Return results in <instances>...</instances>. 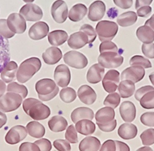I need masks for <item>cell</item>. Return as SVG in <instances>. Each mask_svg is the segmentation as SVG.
<instances>
[{"label": "cell", "instance_id": "obj_54", "mask_svg": "<svg viewBox=\"0 0 154 151\" xmlns=\"http://www.w3.org/2000/svg\"><path fill=\"white\" fill-rule=\"evenodd\" d=\"M115 5L123 9L130 8L133 3V0H113Z\"/></svg>", "mask_w": 154, "mask_h": 151}, {"label": "cell", "instance_id": "obj_49", "mask_svg": "<svg viewBox=\"0 0 154 151\" xmlns=\"http://www.w3.org/2000/svg\"><path fill=\"white\" fill-rule=\"evenodd\" d=\"M154 91V87H152V85L143 86L142 87L139 88V89L136 91L134 95L135 98L137 100V101H140V100L143 97L144 94H146V93L150 91Z\"/></svg>", "mask_w": 154, "mask_h": 151}, {"label": "cell", "instance_id": "obj_61", "mask_svg": "<svg viewBox=\"0 0 154 151\" xmlns=\"http://www.w3.org/2000/svg\"><path fill=\"white\" fill-rule=\"evenodd\" d=\"M136 151H153V149L149 146H144L140 147L136 150Z\"/></svg>", "mask_w": 154, "mask_h": 151}, {"label": "cell", "instance_id": "obj_43", "mask_svg": "<svg viewBox=\"0 0 154 151\" xmlns=\"http://www.w3.org/2000/svg\"><path fill=\"white\" fill-rule=\"evenodd\" d=\"M80 31L84 32L88 37L89 43H92L96 39V32L94 28L89 24H84L81 27Z\"/></svg>", "mask_w": 154, "mask_h": 151}, {"label": "cell", "instance_id": "obj_7", "mask_svg": "<svg viewBox=\"0 0 154 151\" xmlns=\"http://www.w3.org/2000/svg\"><path fill=\"white\" fill-rule=\"evenodd\" d=\"M63 61L69 66L76 69H83L88 64V60L85 55L74 50L69 51L64 55Z\"/></svg>", "mask_w": 154, "mask_h": 151}, {"label": "cell", "instance_id": "obj_44", "mask_svg": "<svg viewBox=\"0 0 154 151\" xmlns=\"http://www.w3.org/2000/svg\"><path fill=\"white\" fill-rule=\"evenodd\" d=\"M0 35L6 39H11L15 35L9 29L6 19H0Z\"/></svg>", "mask_w": 154, "mask_h": 151}, {"label": "cell", "instance_id": "obj_3", "mask_svg": "<svg viewBox=\"0 0 154 151\" xmlns=\"http://www.w3.org/2000/svg\"><path fill=\"white\" fill-rule=\"evenodd\" d=\"M35 90L42 101L47 102L54 98L59 93V87L56 82L51 79H43L35 85Z\"/></svg>", "mask_w": 154, "mask_h": 151}, {"label": "cell", "instance_id": "obj_56", "mask_svg": "<svg viewBox=\"0 0 154 151\" xmlns=\"http://www.w3.org/2000/svg\"><path fill=\"white\" fill-rule=\"evenodd\" d=\"M116 146V151H130V148L128 145L120 141H115Z\"/></svg>", "mask_w": 154, "mask_h": 151}, {"label": "cell", "instance_id": "obj_17", "mask_svg": "<svg viewBox=\"0 0 154 151\" xmlns=\"http://www.w3.org/2000/svg\"><path fill=\"white\" fill-rule=\"evenodd\" d=\"M78 97L82 103L87 105H90L96 102L97 94L90 86L83 85L78 90Z\"/></svg>", "mask_w": 154, "mask_h": 151}, {"label": "cell", "instance_id": "obj_59", "mask_svg": "<svg viewBox=\"0 0 154 151\" xmlns=\"http://www.w3.org/2000/svg\"><path fill=\"white\" fill-rule=\"evenodd\" d=\"M6 90V85L4 81L0 80V98H1L5 93Z\"/></svg>", "mask_w": 154, "mask_h": 151}, {"label": "cell", "instance_id": "obj_8", "mask_svg": "<svg viewBox=\"0 0 154 151\" xmlns=\"http://www.w3.org/2000/svg\"><path fill=\"white\" fill-rule=\"evenodd\" d=\"M20 14L25 21L35 22L42 19L43 11L38 5L33 3H28L23 6L20 9Z\"/></svg>", "mask_w": 154, "mask_h": 151}, {"label": "cell", "instance_id": "obj_52", "mask_svg": "<svg viewBox=\"0 0 154 151\" xmlns=\"http://www.w3.org/2000/svg\"><path fill=\"white\" fill-rule=\"evenodd\" d=\"M99 151H116V146H115V141L112 140H108L106 141L102 146Z\"/></svg>", "mask_w": 154, "mask_h": 151}, {"label": "cell", "instance_id": "obj_27", "mask_svg": "<svg viewBox=\"0 0 154 151\" xmlns=\"http://www.w3.org/2000/svg\"><path fill=\"white\" fill-rule=\"evenodd\" d=\"M100 147V141L94 136H87L80 143V151H98Z\"/></svg>", "mask_w": 154, "mask_h": 151}, {"label": "cell", "instance_id": "obj_21", "mask_svg": "<svg viewBox=\"0 0 154 151\" xmlns=\"http://www.w3.org/2000/svg\"><path fill=\"white\" fill-rule=\"evenodd\" d=\"M67 43L70 48L78 50L89 43V40L87 35L84 32L80 31L72 34L69 37Z\"/></svg>", "mask_w": 154, "mask_h": 151}, {"label": "cell", "instance_id": "obj_6", "mask_svg": "<svg viewBox=\"0 0 154 151\" xmlns=\"http://www.w3.org/2000/svg\"><path fill=\"white\" fill-rule=\"evenodd\" d=\"M99 64L105 68H117L123 63V57L119 52L108 51L101 53L97 58Z\"/></svg>", "mask_w": 154, "mask_h": 151}, {"label": "cell", "instance_id": "obj_2", "mask_svg": "<svg viewBox=\"0 0 154 151\" xmlns=\"http://www.w3.org/2000/svg\"><path fill=\"white\" fill-rule=\"evenodd\" d=\"M42 62L39 58L32 57L25 59L20 65L17 72L16 78L20 83H25L40 71Z\"/></svg>", "mask_w": 154, "mask_h": 151}, {"label": "cell", "instance_id": "obj_50", "mask_svg": "<svg viewBox=\"0 0 154 151\" xmlns=\"http://www.w3.org/2000/svg\"><path fill=\"white\" fill-rule=\"evenodd\" d=\"M35 144L40 148V151H50L52 149L51 143L47 139H41L35 142Z\"/></svg>", "mask_w": 154, "mask_h": 151}, {"label": "cell", "instance_id": "obj_26", "mask_svg": "<svg viewBox=\"0 0 154 151\" xmlns=\"http://www.w3.org/2000/svg\"><path fill=\"white\" fill-rule=\"evenodd\" d=\"M18 70V66L14 61H9L4 69L1 72L2 81L6 83H11L13 81L16 77Z\"/></svg>", "mask_w": 154, "mask_h": 151}, {"label": "cell", "instance_id": "obj_63", "mask_svg": "<svg viewBox=\"0 0 154 151\" xmlns=\"http://www.w3.org/2000/svg\"><path fill=\"white\" fill-rule=\"evenodd\" d=\"M23 1L25 2V3H33L35 0H23Z\"/></svg>", "mask_w": 154, "mask_h": 151}, {"label": "cell", "instance_id": "obj_30", "mask_svg": "<svg viewBox=\"0 0 154 151\" xmlns=\"http://www.w3.org/2000/svg\"><path fill=\"white\" fill-rule=\"evenodd\" d=\"M76 131L84 136L93 134L96 131V124L91 120H82L77 122L75 125Z\"/></svg>", "mask_w": 154, "mask_h": 151}, {"label": "cell", "instance_id": "obj_23", "mask_svg": "<svg viewBox=\"0 0 154 151\" xmlns=\"http://www.w3.org/2000/svg\"><path fill=\"white\" fill-rule=\"evenodd\" d=\"M62 53L60 49L57 47H49L43 53L42 58L45 63L54 65L62 59Z\"/></svg>", "mask_w": 154, "mask_h": 151}, {"label": "cell", "instance_id": "obj_34", "mask_svg": "<svg viewBox=\"0 0 154 151\" xmlns=\"http://www.w3.org/2000/svg\"><path fill=\"white\" fill-rule=\"evenodd\" d=\"M137 20V16L136 12L134 11H128L120 15L117 19V22L120 26L126 27L134 24Z\"/></svg>", "mask_w": 154, "mask_h": 151}, {"label": "cell", "instance_id": "obj_39", "mask_svg": "<svg viewBox=\"0 0 154 151\" xmlns=\"http://www.w3.org/2000/svg\"><path fill=\"white\" fill-rule=\"evenodd\" d=\"M140 105L145 109L154 108V91H150L143 95L140 100Z\"/></svg>", "mask_w": 154, "mask_h": 151}, {"label": "cell", "instance_id": "obj_33", "mask_svg": "<svg viewBox=\"0 0 154 151\" xmlns=\"http://www.w3.org/2000/svg\"><path fill=\"white\" fill-rule=\"evenodd\" d=\"M135 89L134 83L129 80L122 81L118 87L120 96L123 98L131 97L134 94Z\"/></svg>", "mask_w": 154, "mask_h": 151}, {"label": "cell", "instance_id": "obj_31", "mask_svg": "<svg viewBox=\"0 0 154 151\" xmlns=\"http://www.w3.org/2000/svg\"><path fill=\"white\" fill-rule=\"evenodd\" d=\"M68 34L62 30H56L48 34V41L53 46L63 45L68 39Z\"/></svg>", "mask_w": 154, "mask_h": 151}, {"label": "cell", "instance_id": "obj_12", "mask_svg": "<svg viewBox=\"0 0 154 151\" xmlns=\"http://www.w3.org/2000/svg\"><path fill=\"white\" fill-rule=\"evenodd\" d=\"M27 136V131L22 125L12 127L6 134L5 141L7 143L14 145L23 141Z\"/></svg>", "mask_w": 154, "mask_h": 151}, {"label": "cell", "instance_id": "obj_55", "mask_svg": "<svg viewBox=\"0 0 154 151\" xmlns=\"http://www.w3.org/2000/svg\"><path fill=\"white\" fill-rule=\"evenodd\" d=\"M152 8L149 6H143L137 10V16L140 18H147L152 12Z\"/></svg>", "mask_w": 154, "mask_h": 151}, {"label": "cell", "instance_id": "obj_40", "mask_svg": "<svg viewBox=\"0 0 154 151\" xmlns=\"http://www.w3.org/2000/svg\"><path fill=\"white\" fill-rule=\"evenodd\" d=\"M120 103V96L117 92H113L108 95L104 101V105L113 109L116 108Z\"/></svg>", "mask_w": 154, "mask_h": 151}, {"label": "cell", "instance_id": "obj_29", "mask_svg": "<svg viewBox=\"0 0 154 151\" xmlns=\"http://www.w3.org/2000/svg\"><path fill=\"white\" fill-rule=\"evenodd\" d=\"M137 39L144 43H150L154 41V31L146 25L140 26L136 30Z\"/></svg>", "mask_w": 154, "mask_h": 151}, {"label": "cell", "instance_id": "obj_37", "mask_svg": "<svg viewBox=\"0 0 154 151\" xmlns=\"http://www.w3.org/2000/svg\"><path fill=\"white\" fill-rule=\"evenodd\" d=\"M60 98L63 102L69 104L73 102L76 98L75 91L71 87H66L60 92Z\"/></svg>", "mask_w": 154, "mask_h": 151}, {"label": "cell", "instance_id": "obj_35", "mask_svg": "<svg viewBox=\"0 0 154 151\" xmlns=\"http://www.w3.org/2000/svg\"><path fill=\"white\" fill-rule=\"evenodd\" d=\"M29 135L35 138H41L45 134V128L43 126L37 121H31L27 125Z\"/></svg>", "mask_w": 154, "mask_h": 151}, {"label": "cell", "instance_id": "obj_42", "mask_svg": "<svg viewBox=\"0 0 154 151\" xmlns=\"http://www.w3.org/2000/svg\"><path fill=\"white\" fill-rule=\"evenodd\" d=\"M65 137L66 140L70 143L76 144L79 142L77 131L74 125L71 124L67 128L65 134Z\"/></svg>", "mask_w": 154, "mask_h": 151}, {"label": "cell", "instance_id": "obj_28", "mask_svg": "<svg viewBox=\"0 0 154 151\" xmlns=\"http://www.w3.org/2000/svg\"><path fill=\"white\" fill-rule=\"evenodd\" d=\"M87 7L82 3H79L72 6L69 12V18L72 22H79L86 15Z\"/></svg>", "mask_w": 154, "mask_h": 151}, {"label": "cell", "instance_id": "obj_62", "mask_svg": "<svg viewBox=\"0 0 154 151\" xmlns=\"http://www.w3.org/2000/svg\"><path fill=\"white\" fill-rule=\"evenodd\" d=\"M149 77V79H150L152 84L154 86V72L150 73Z\"/></svg>", "mask_w": 154, "mask_h": 151}, {"label": "cell", "instance_id": "obj_13", "mask_svg": "<svg viewBox=\"0 0 154 151\" xmlns=\"http://www.w3.org/2000/svg\"><path fill=\"white\" fill-rule=\"evenodd\" d=\"M145 74L146 72L143 68L139 66H131L122 72L121 79L122 81L129 80L137 83L143 79Z\"/></svg>", "mask_w": 154, "mask_h": 151}, {"label": "cell", "instance_id": "obj_60", "mask_svg": "<svg viewBox=\"0 0 154 151\" xmlns=\"http://www.w3.org/2000/svg\"><path fill=\"white\" fill-rule=\"evenodd\" d=\"M144 25L148 26L154 31V14L152 16V17L150 19L146 21Z\"/></svg>", "mask_w": 154, "mask_h": 151}, {"label": "cell", "instance_id": "obj_14", "mask_svg": "<svg viewBox=\"0 0 154 151\" xmlns=\"http://www.w3.org/2000/svg\"><path fill=\"white\" fill-rule=\"evenodd\" d=\"M54 78L58 86L60 87H67L71 79V74L69 68L64 65L57 66L54 71Z\"/></svg>", "mask_w": 154, "mask_h": 151}, {"label": "cell", "instance_id": "obj_25", "mask_svg": "<svg viewBox=\"0 0 154 151\" xmlns=\"http://www.w3.org/2000/svg\"><path fill=\"white\" fill-rule=\"evenodd\" d=\"M118 134L124 140H133L137 134V127L132 123H123L119 128Z\"/></svg>", "mask_w": 154, "mask_h": 151}, {"label": "cell", "instance_id": "obj_4", "mask_svg": "<svg viewBox=\"0 0 154 151\" xmlns=\"http://www.w3.org/2000/svg\"><path fill=\"white\" fill-rule=\"evenodd\" d=\"M119 31L117 23L109 21L99 22L96 27V32L101 42L111 41Z\"/></svg>", "mask_w": 154, "mask_h": 151}, {"label": "cell", "instance_id": "obj_46", "mask_svg": "<svg viewBox=\"0 0 154 151\" xmlns=\"http://www.w3.org/2000/svg\"><path fill=\"white\" fill-rule=\"evenodd\" d=\"M108 51L113 52H119V49L116 44L110 41L102 42L99 46V52L100 53H103Z\"/></svg>", "mask_w": 154, "mask_h": 151}, {"label": "cell", "instance_id": "obj_11", "mask_svg": "<svg viewBox=\"0 0 154 151\" xmlns=\"http://www.w3.org/2000/svg\"><path fill=\"white\" fill-rule=\"evenodd\" d=\"M9 29L14 34H23L27 29L26 21L18 13L11 14L7 19Z\"/></svg>", "mask_w": 154, "mask_h": 151}, {"label": "cell", "instance_id": "obj_58", "mask_svg": "<svg viewBox=\"0 0 154 151\" xmlns=\"http://www.w3.org/2000/svg\"><path fill=\"white\" fill-rule=\"evenodd\" d=\"M6 123H7L6 115L4 113L0 111V128H2Z\"/></svg>", "mask_w": 154, "mask_h": 151}, {"label": "cell", "instance_id": "obj_36", "mask_svg": "<svg viewBox=\"0 0 154 151\" xmlns=\"http://www.w3.org/2000/svg\"><path fill=\"white\" fill-rule=\"evenodd\" d=\"M7 91L14 92L21 95L22 98H25L28 95V89L23 85H20L16 82H12L8 84Z\"/></svg>", "mask_w": 154, "mask_h": 151}, {"label": "cell", "instance_id": "obj_9", "mask_svg": "<svg viewBox=\"0 0 154 151\" xmlns=\"http://www.w3.org/2000/svg\"><path fill=\"white\" fill-rule=\"evenodd\" d=\"M51 15L54 21L62 24L67 20L69 11L66 3L63 0H57L51 6Z\"/></svg>", "mask_w": 154, "mask_h": 151}, {"label": "cell", "instance_id": "obj_32", "mask_svg": "<svg viewBox=\"0 0 154 151\" xmlns=\"http://www.w3.org/2000/svg\"><path fill=\"white\" fill-rule=\"evenodd\" d=\"M67 121L61 116L53 117L48 121V127L50 130L54 133L64 131L67 128Z\"/></svg>", "mask_w": 154, "mask_h": 151}, {"label": "cell", "instance_id": "obj_24", "mask_svg": "<svg viewBox=\"0 0 154 151\" xmlns=\"http://www.w3.org/2000/svg\"><path fill=\"white\" fill-rule=\"evenodd\" d=\"M94 114L92 109L88 107H79L75 108L71 113V119L74 123L82 120H92Z\"/></svg>", "mask_w": 154, "mask_h": 151}, {"label": "cell", "instance_id": "obj_18", "mask_svg": "<svg viewBox=\"0 0 154 151\" xmlns=\"http://www.w3.org/2000/svg\"><path fill=\"white\" fill-rule=\"evenodd\" d=\"M120 114L122 120L127 123L133 121L136 116V108L134 104L130 101L123 102L120 107Z\"/></svg>", "mask_w": 154, "mask_h": 151}, {"label": "cell", "instance_id": "obj_1", "mask_svg": "<svg viewBox=\"0 0 154 151\" xmlns=\"http://www.w3.org/2000/svg\"><path fill=\"white\" fill-rule=\"evenodd\" d=\"M23 109L35 120H43L51 115V110L46 105L36 98H29L23 102Z\"/></svg>", "mask_w": 154, "mask_h": 151}, {"label": "cell", "instance_id": "obj_47", "mask_svg": "<svg viewBox=\"0 0 154 151\" xmlns=\"http://www.w3.org/2000/svg\"><path fill=\"white\" fill-rule=\"evenodd\" d=\"M54 146L58 151H70L71 146L66 140H57L54 141Z\"/></svg>", "mask_w": 154, "mask_h": 151}, {"label": "cell", "instance_id": "obj_19", "mask_svg": "<svg viewBox=\"0 0 154 151\" xmlns=\"http://www.w3.org/2000/svg\"><path fill=\"white\" fill-rule=\"evenodd\" d=\"M115 112L111 107H106L99 109L96 113L95 119L97 124L106 125L115 120Z\"/></svg>", "mask_w": 154, "mask_h": 151}, {"label": "cell", "instance_id": "obj_41", "mask_svg": "<svg viewBox=\"0 0 154 151\" xmlns=\"http://www.w3.org/2000/svg\"><path fill=\"white\" fill-rule=\"evenodd\" d=\"M140 140L144 146H149L154 144V129L150 128L141 133Z\"/></svg>", "mask_w": 154, "mask_h": 151}, {"label": "cell", "instance_id": "obj_48", "mask_svg": "<svg viewBox=\"0 0 154 151\" xmlns=\"http://www.w3.org/2000/svg\"><path fill=\"white\" fill-rule=\"evenodd\" d=\"M142 52L147 58L154 59V43H143L141 47Z\"/></svg>", "mask_w": 154, "mask_h": 151}, {"label": "cell", "instance_id": "obj_38", "mask_svg": "<svg viewBox=\"0 0 154 151\" xmlns=\"http://www.w3.org/2000/svg\"><path fill=\"white\" fill-rule=\"evenodd\" d=\"M130 64L131 66H139L146 69L152 68L150 61L140 55L133 56L130 60Z\"/></svg>", "mask_w": 154, "mask_h": 151}, {"label": "cell", "instance_id": "obj_22", "mask_svg": "<svg viewBox=\"0 0 154 151\" xmlns=\"http://www.w3.org/2000/svg\"><path fill=\"white\" fill-rule=\"evenodd\" d=\"M104 72V68L100 64L96 63L93 65L88 71L86 75L88 82L93 84L99 83L103 78Z\"/></svg>", "mask_w": 154, "mask_h": 151}, {"label": "cell", "instance_id": "obj_15", "mask_svg": "<svg viewBox=\"0 0 154 151\" xmlns=\"http://www.w3.org/2000/svg\"><path fill=\"white\" fill-rule=\"evenodd\" d=\"M106 11V5L103 2L100 0L95 1L89 8L88 19L93 22L99 21L104 16Z\"/></svg>", "mask_w": 154, "mask_h": 151}, {"label": "cell", "instance_id": "obj_16", "mask_svg": "<svg viewBox=\"0 0 154 151\" xmlns=\"http://www.w3.org/2000/svg\"><path fill=\"white\" fill-rule=\"evenodd\" d=\"M49 31L48 25L43 21L36 22L30 28L29 36L31 39L39 40L47 36Z\"/></svg>", "mask_w": 154, "mask_h": 151}, {"label": "cell", "instance_id": "obj_57", "mask_svg": "<svg viewBox=\"0 0 154 151\" xmlns=\"http://www.w3.org/2000/svg\"><path fill=\"white\" fill-rule=\"evenodd\" d=\"M153 1V0H136L135 8L136 10H137L139 8L143 6H149L150 4H152Z\"/></svg>", "mask_w": 154, "mask_h": 151}, {"label": "cell", "instance_id": "obj_53", "mask_svg": "<svg viewBox=\"0 0 154 151\" xmlns=\"http://www.w3.org/2000/svg\"><path fill=\"white\" fill-rule=\"evenodd\" d=\"M117 120H113L112 122L110 123L106 124V125H101V124H97L99 128L102 131L106 133L108 132H112L117 127Z\"/></svg>", "mask_w": 154, "mask_h": 151}, {"label": "cell", "instance_id": "obj_51", "mask_svg": "<svg viewBox=\"0 0 154 151\" xmlns=\"http://www.w3.org/2000/svg\"><path fill=\"white\" fill-rule=\"evenodd\" d=\"M19 151H40V148L35 143H23L19 147Z\"/></svg>", "mask_w": 154, "mask_h": 151}, {"label": "cell", "instance_id": "obj_10", "mask_svg": "<svg viewBox=\"0 0 154 151\" xmlns=\"http://www.w3.org/2000/svg\"><path fill=\"white\" fill-rule=\"evenodd\" d=\"M120 72L115 69L109 70L102 79V86L107 93H113L119 87Z\"/></svg>", "mask_w": 154, "mask_h": 151}, {"label": "cell", "instance_id": "obj_45", "mask_svg": "<svg viewBox=\"0 0 154 151\" xmlns=\"http://www.w3.org/2000/svg\"><path fill=\"white\" fill-rule=\"evenodd\" d=\"M140 122L146 127H154V112L143 113L140 118Z\"/></svg>", "mask_w": 154, "mask_h": 151}, {"label": "cell", "instance_id": "obj_20", "mask_svg": "<svg viewBox=\"0 0 154 151\" xmlns=\"http://www.w3.org/2000/svg\"><path fill=\"white\" fill-rule=\"evenodd\" d=\"M9 41L0 35V73L10 61Z\"/></svg>", "mask_w": 154, "mask_h": 151}, {"label": "cell", "instance_id": "obj_5", "mask_svg": "<svg viewBox=\"0 0 154 151\" xmlns=\"http://www.w3.org/2000/svg\"><path fill=\"white\" fill-rule=\"evenodd\" d=\"M22 99L18 94L8 92L0 98V111L7 113L17 110L22 104Z\"/></svg>", "mask_w": 154, "mask_h": 151}]
</instances>
